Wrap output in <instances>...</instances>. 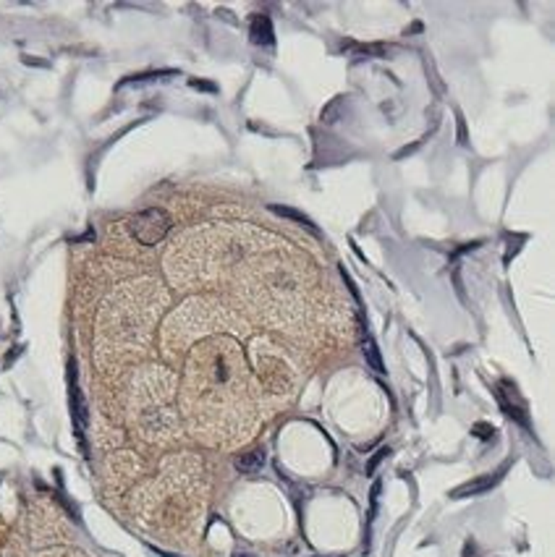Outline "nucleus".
<instances>
[{
	"label": "nucleus",
	"mask_w": 555,
	"mask_h": 557,
	"mask_svg": "<svg viewBox=\"0 0 555 557\" xmlns=\"http://www.w3.org/2000/svg\"><path fill=\"white\" fill-rule=\"evenodd\" d=\"M385 455H388V448H380V450L375 453V455L370 458V463H367V473H375V469L380 466V461L385 458Z\"/></svg>",
	"instance_id": "1a4fd4ad"
},
{
	"label": "nucleus",
	"mask_w": 555,
	"mask_h": 557,
	"mask_svg": "<svg viewBox=\"0 0 555 557\" xmlns=\"http://www.w3.org/2000/svg\"><path fill=\"white\" fill-rule=\"evenodd\" d=\"M503 473H506V469H501V471H495L492 476H479V479H474V482L464 484V487H458V489H453V497L456 500H461V497H471V494H482V492H490L495 484L503 479Z\"/></svg>",
	"instance_id": "f03ea898"
},
{
	"label": "nucleus",
	"mask_w": 555,
	"mask_h": 557,
	"mask_svg": "<svg viewBox=\"0 0 555 557\" xmlns=\"http://www.w3.org/2000/svg\"><path fill=\"white\" fill-rule=\"evenodd\" d=\"M458 141L467 144V126H464V118L458 116Z\"/></svg>",
	"instance_id": "f8f14e48"
},
{
	"label": "nucleus",
	"mask_w": 555,
	"mask_h": 557,
	"mask_svg": "<svg viewBox=\"0 0 555 557\" xmlns=\"http://www.w3.org/2000/svg\"><path fill=\"white\" fill-rule=\"evenodd\" d=\"M474 434H479L482 439H487L492 434V427L490 424H477V427H474Z\"/></svg>",
	"instance_id": "9d476101"
},
{
	"label": "nucleus",
	"mask_w": 555,
	"mask_h": 557,
	"mask_svg": "<svg viewBox=\"0 0 555 557\" xmlns=\"http://www.w3.org/2000/svg\"><path fill=\"white\" fill-rule=\"evenodd\" d=\"M68 382H71V411H74V421H77L79 432H81L84 424H87V408H84V398H81V393H79L77 366L74 364L68 366Z\"/></svg>",
	"instance_id": "7ed1b4c3"
},
{
	"label": "nucleus",
	"mask_w": 555,
	"mask_h": 557,
	"mask_svg": "<svg viewBox=\"0 0 555 557\" xmlns=\"http://www.w3.org/2000/svg\"><path fill=\"white\" fill-rule=\"evenodd\" d=\"M236 557H251V555H247V552H239V555H236Z\"/></svg>",
	"instance_id": "ddd939ff"
},
{
	"label": "nucleus",
	"mask_w": 555,
	"mask_h": 557,
	"mask_svg": "<svg viewBox=\"0 0 555 557\" xmlns=\"http://www.w3.org/2000/svg\"><path fill=\"white\" fill-rule=\"evenodd\" d=\"M270 210L275 214H283V217H291V220H296V223H302V226H306L309 230H315L312 220H309V217H304L302 212H296V210H288V207H281V204H270Z\"/></svg>",
	"instance_id": "6e6552de"
},
{
	"label": "nucleus",
	"mask_w": 555,
	"mask_h": 557,
	"mask_svg": "<svg viewBox=\"0 0 555 557\" xmlns=\"http://www.w3.org/2000/svg\"><path fill=\"white\" fill-rule=\"evenodd\" d=\"M191 86H194V89H205V92H215V89H218L215 84H207L205 79H194V81H191Z\"/></svg>",
	"instance_id": "9b49d317"
},
{
	"label": "nucleus",
	"mask_w": 555,
	"mask_h": 557,
	"mask_svg": "<svg viewBox=\"0 0 555 557\" xmlns=\"http://www.w3.org/2000/svg\"><path fill=\"white\" fill-rule=\"evenodd\" d=\"M262 463H265V453L251 450V453H247V455L236 458V469H239L241 473H254L262 469Z\"/></svg>",
	"instance_id": "0eeeda50"
},
{
	"label": "nucleus",
	"mask_w": 555,
	"mask_h": 557,
	"mask_svg": "<svg viewBox=\"0 0 555 557\" xmlns=\"http://www.w3.org/2000/svg\"><path fill=\"white\" fill-rule=\"evenodd\" d=\"M249 37L254 45H272L275 42V32H272V22L265 16V13H257L251 16V26H249Z\"/></svg>",
	"instance_id": "20e7f679"
},
{
	"label": "nucleus",
	"mask_w": 555,
	"mask_h": 557,
	"mask_svg": "<svg viewBox=\"0 0 555 557\" xmlns=\"http://www.w3.org/2000/svg\"><path fill=\"white\" fill-rule=\"evenodd\" d=\"M361 354H364V359H367V364L377 372V375H382L385 372V366H382V359H380V348L375 345V340H372L370 330H367V324L361 322Z\"/></svg>",
	"instance_id": "39448f33"
},
{
	"label": "nucleus",
	"mask_w": 555,
	"mask_h": 557,
	"mask_svg": "<svg viewBox=\"0 0 555 557\" xmlns=\"http://www.w3.org/2000/svg\"><path fill=\"white\" fill-rule=\"evenodd\" d=\"M501 403L503 408H506V414H511L516 421H522V424H526V418H524V408L522 403L516 400V393H513V385H508V382H503L501 385Z\"/></svg>",
	"instance_id": "423d86ee"
},
{
	"label": "nucleus",
	"mask_w": 555,
	"mask_h": 557,
	"mask_svg": "<svg viewBox=\"0 0 555 557\" xmlns=\"http://www.w3.org/2000/svg\"><path fill=\"white\" fill-rule=\"evenodd\" d=\"M129 230L139 244L155 246V244H160V241L168 236V230H171V217H168V212H163V210L150 207V210H144V212L131 217Z\"/></svg>",
	"instance_id": "f257e3e1"
}]
</instances>
